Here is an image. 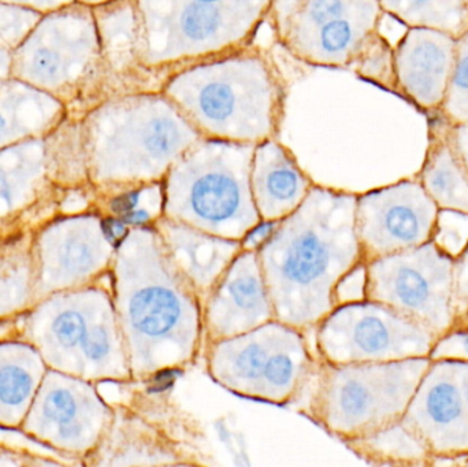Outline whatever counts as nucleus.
Listing matches in <instances>:
<instances>
[{
    "instance_id": "nucleus-22",
    "label": "nucleus",
    "mask_w": 468,
    "mask_h": 467,
    "mask_svg": "<svg viewBox=\"0 0 468 467\" xmlns=\"http://www.w3.org/2000/svg\"><path fill=\"white\" fill-rule=\"evenodd\" d=\"M453 307L455 325L468 326V240L455 255L453 271Z\"/></svg>"
},
{
    "instance_id": "nucleus-24",
    "label": "nucleus",
    "mask_w": 468,
    "mask_h": 467,
    "mask_svg": "<svg viewBox=\"0 0 468 467\" xmlns=\"http://www.w3.org/2000/svg\"><path fill=\"white\" fill-rule=\"evenodd\" d=\"M32 378L25 370L16 366L0 370V399L7 405H19L29 395Z\"/></svg>"
},
{
    "instance_id": "nucleus-30",
    "label": "nucleus",
    "mask_w": 468,
    "mask_h": 467,
    "mask_svg": "<svg viewBox=\"0 0 468 467\" xmlns=\"http://www.w3.org/2000/svg\"><path fill=\"white\" fill-rule=\"evenodd\" d=\"M3 128H5V120H3L2 115H0V133H2Z\"/></svg>"
},
{
    "instance_id": "nucleus-25",
    "label": "nucleus",
    "mask_w": 468,
    "mask_h": 467,
    "mask_svg": "<svg viewBox=\"0 0 468 467\" xmlns=\"http://www.w3.org/2000/svg\"><path fill=\"white\" fill-rule=\"evenodd\" d=\"M79 406H77L76 399L73 395L65 389L52 392L44 405V413L52 421L60 422L65 425L73 421L76 417Z\"/></svg>"
},
{
    "instance_id": "nucleus-17",
    "label": "nucleus",
    "mask_w": 468,
    "mask_h": 467,
    "mask_svg": "<svg viewBox=\"0 0 468 467\" xmlns=\"http://www.w3.org/2000/svg\"><path fill=\"white\" fill-rule=\"evenodd\" d=\"M165 192L161 181L131 188L112 202V210L128 227L154 225L164 217Z\"/></svg>"
},
{
    "instance_id": "nucleus-23",
    "label": "nucleus",
    "mask_w": 468,
    "mask_h": 467,
    "mask_svg": "<svg viewBox=\"0 0 468 467\" xmlns=\"http://www.w3.org/2000/svg\"><path fill=\"white\" fill-rule=\"evenodd\" d=\"M429 358L468 362V326H453L437 337Z\"/></svg>"
},
{
    "instance_id": "nucleus-14",
    "label": "nucleus",
    "mask_w": 468,
    "mask_h": 467,
    "mask_svg": "<svg viewBox=\"0 0 468 467\" xmlns=\"http://www.w3.org/2000/svg\"><path fill=\"white\" fill-rule=\"evenodd\" d=\"M445 126L439 112L429 114V145L417 178L440 210L468 216V172Z\"/></svg>"
},
{
    "instance_id": "nucleus-21",
    "label": "nucleus",
    "mask_w": 468,
    "mask_h": 467,
    "mask_svg": "<svg viewBox=\"0 0 468 467\" xmlns=\"http://www.w3.org/2000/svg\"><path fill=\"white\" fill-rule=\"evenodd\" d=\"M109 314H112V313L103 312L95 321H90L81 313L76 312V310H69V312L62 313L55 320L52 329H54L55 336L63 347L73 348L76 345L81 347L82 340L87 336L88 331L98 321Z\"/></svg>"
},
{
    "instance_id": "nucleus-3",
    "label": "nucleus",
    "mask_w": 468,
    "mask_h": 467,
    "mask_svg": "<svg viewBox=\"0 0 468 467\" xmlns=\"http://www.w3.org/2000/svg\"><path fill=\"white\" fill-rule=\"evenodd\" d=\"M253 151L207 144L184 153L165 180L164 217L202 232L242 241L261 219L250 189Z\"/></svg>"
},
{
    "instance_id": "nucleus-5",
    "label": "nucleus",
    "mask_w": 468,
    "mask_h": 467,
    "mask_svg": "<svg viewBox=\"0 0 468 467\" xmlns=\"http://www.w3.org/2000/svg\"><path fill=\"white\" fill-rule=\"evenodd\" d=\"M207 365L211 377L224 388L277 405L302 391L314 367L303 331L278 320L210 343Z\"/></svg>"
},
{
    "instance_id": "nucleus-18",
    "label": "nucleus",
    "mask_w": 468,
    "mask_h": 467,
    "mask_svg": "<svg viewBox=\"0 0 468 467\" xmlns=\"http://www.w3.org/2000/svg\"><path fill=\"white\" fill-rule=\"evenodd\" d=\"M354 60L363 77L398 92L395 48L377 30L366 38Z\"/></svg>"
},
{
    "instance_id": "nucleus-29",
    "label": "nucleus",
    "mask_w": 468,
    "mask_h": 467,
    "mask_svg": "<svg viewBox=\"0 0 468 467\" xmlns=\"http://www.w3.org/2000/svg\"><path fill=\"white\" fill-rule=\"evenodd\" d=\"M217 2H219V0H195L194 3H202V5H216Z\"/></svg>"
},
{
    "instance_id": "nucleus-7",
    "label": "nucleus",
    "mask_w": 468,
    "mask_h": 467,
    "mask_svg": "<svg viewBox=\"0 0 468 467\" xmlns=\"http://www.w3.org/2000/svg\"><path fill=\"white\" fill-rule=\"evenodd\" d=\"M437 336L378 302H346L319 323L316 343L330 365L403 361L431 356Z\"/></svg>"
},
{
    "instance_id": "nucleus-16",
    "label": "nucleus",
    "mask_w": 468,
    "mask_h": 467,
    "mask_svg": "<svg viewBox=\"0 0 468 467\" xmlns=\"http://www.w3.org/2000/svg\"><path fill=\"white\" fill-rule=\"evenodd\" d=\"M384 13L409 27H429L451 35L468 30V0H378Z\"/></svg>"
},
{
    "instance_id": "nucleus-26",
    "label": "nucleus",
    "mask_w": 468,
    "mask_h": 467,
    "mask_svg": "<svg viewBox=\"0 0 468 467\" xmlns=\"http://www.w3.org/2000/svg\"><path fill=\"white\" fill-rule=\"evenodd\" d=\"M445 129H447L448 139H450L451 144L453 145L456 153L461 156L462 162H463L468 172V122L458 123V125H451V123L447 122Z\"/></svg>"
},
{
    "instance_id": "nucleus-9",
    "label": "nucleus",
    "mask_w": 468,
    "mask_h": 467,
    "mask_svg": "<svg viewBox=\"0 0 468 467\" xmlns=\"http://www.w3.org/2000/svg\"><path fill=\"white\" fill-rule=\"evenodd\" d=\"M401 421L439 460L468 458V362L431 359Z\"/></svg>"
},
{
    "instance_id": "nucleus-31",
    "label": "nucleus",
    "mask_w": 468,
    "mask_h": 467,
    "mask_svg": "<svg viewBox=\"0 0 468 467\" xmlns=\"http://www.w3.org/2000/svg\"><path fill=\"white\" fill-rule=\"evenodd\" d=\"M464 465L468 466V458H466V460H464Z\"/></svg>"
},
{
    "instance_id": "nucleus-12",
    "label": "nucleus",
    "mask_w": 468,
    "mask_h": 467,
    "mask_svg": "<svg viewBox=\"0 0 468 467\" xmlns=\"http://www.w3.org/2000/svg\"><path fill=\"white\" fill-rule=\"evenodd\" d=\"M154 228L176 268L202 304L244 249L242 241L218 238L166 217H161Z\"/></svg>"
},
{
    "instance_id": "nucleus-27",
    "label": "nucleus",
    "mask_w": 468,
    "mask_h": 467,
    "mask_svg": "<svg viewBox=\"0 0 468 467\" xmlns=\"http://www.w3.org/2000/svg\"><path fill=\"white\" fill-rule=\"evenodd\" d=\"M35 71L41 77H51L57 73L58 70V58L55 57L52 52L49 51H40L37 55H36L35 62Z\"/></svg>"
},
{
    "instance_id": "nucleus-15",
    "label": "nucleus",
    "mask_w": 468,
    "mask_h": 467,
    "mask_svg": "<svg viewBox=\"0 0 468 467\" xmlns=\"http://www.w3.org/2000/svg\"><path fill=\"white\" fill-rule=\"evenodd\" d=\"M360 458L379 465L429 466L436 463L425 443L403 421L365 438L346 441Z\"/></svg>"
},
{
    "instance_id": "nucleus-20",
    "label": "nucleus",
    "mask_w": 468,
    "mask_h": 467,
    "mask_svg": "<svg viewBox=\"0 0 468 467\" xmlns=\"http://www.w3.org/2000/svg\"><path fill=\"white\" fill-rule=\"evenodd\" d=\"M224 11L217 5L191 3L180 14V33L194 44L208 43L224 27Z\"/></svg>"
},
{
    "instance_id": "nucleus-10",
    "label": "nucleus",
    "mask_w": 468,
    "mask_h": 467,
    "mask_svg": "<svg viewBox=\"0 0 468 467\" xmlns=\"http://www.w3.org/2000/svg\"><path fill=\"white\" fill-rule=\"evenodd\" d=\"M275 320L256 249H242L203 304L210 343L230 339Z\"/></svg>"
},
{
    "instance_id": "nucleus-1",
    "label": "nucleus",
    "mask_w": 468,
    "mask_h": 467,
    "mask_svg": "<svg viewBox=\"0 0 468 467\" xmlns=\"http://www.w3.org/2000/svg\"><path fill=\"white\" fill-rule=\"evenodd\" d=\"M357 195L313 186L256 249L275 320L300 331L338 306V288L365 263Z\"/></svg>"
},
{
    "instance_id": "nucleus-8",
    "label": "nucleus",
    "mask_w": 468,
    "mask_h": 467,
    "mask_svg": "<svg viewBox=\"0 0 468 467\" xmlns=\"http://www.w3.org/2000/svg\"><path fill=\"white\" fill-rule=\"evenodd\" d=\"M440 214L417 177L357 195L356 232L365 262L431 243Z\"/></svg>"
},
{
    "instance_id": "nucleus-28",
    "label": "nucleus",
    "mask_w": 468,
    "mask_h": 467,
    "mask_svg": "<svg viewBox=\"0 0 468 467\" xmlns=\"http://www.w3.org/2000/svg\"><path fill=\"white\" fill-rule=\"evenodd\" d=\"M0 196L7 197L8 196V188L5 186V181L0 180Z\"/></svg>"
},
{
    "instance_id": "nucleus-6",
    "label": "nucleus",
    "mask_w": 468,
    "mask_h": 467,
    "mask_svg": "<svg viewBox=\"0 0 468 467\" xmlns=\"http://www.w3.org/2000/svg\"><path fill=\"white\" fill-rule=\"evenodd\" d=\"M455 257L436 240L363 263V298L378 302L433 332L455 325Z\"/></svg>"
},
{
    "instance_id": "nucleus-2",
    "label": "nucleus",
    "mask_w": 468,
    "mask_h": 467,
    "mask_svg": "<svg viewBox=\"0 0 468 467\" xmlns=\"http://www.w3.org/2000/svg\"><path fill=\"white\" fill-rule=\"evenodd\" d=\"M117 295L132 377L147 380L194 361L203 304L154 225L129 227L117 246Z\"/></svg>"
},
{
    "instance_id": "nucleus-11",
    "label": "nucleus",
    "mask_w": 468,
    "mask_h": 467,
    "mask_svg": "<svg viewBox=\"0 0 468 467\" xmlns=\"http://www.w3.org/2000/svg\"><path fill=\"white\" fill-rule=\"evenodd\" d=\"M458 37L442 30L409 27L395 46L398 92L426 114L444 103L456 59Z\"/></svg>"
},
{
    "instance_id": "nucleus-13",
    "label": "nucleus",
    "mask_w": 468,
    "mask_h": 467,
    "mask_svg": "<svg viewBox=\"0 0 468 467\" xmlns=\"http://www.w3.org/2000/svg\"><path fill=\"white\" fill-rule=\"evenodd\" d=\"M311 186L293 159L277 144L261 145L253 154L250 189L263 222H280L293 213Z\"/></svg>"
},
{
    "instance_id": "nucleus-4",
    "label": "nucleus",
    "mask_w": 468,
    "mask_h": 467,
    "mask_svg": "<svg viewBox=\"0 0 468 467\" xmlns=\"http://www.w3.org/2000/svg\"><path fill=\"white\" fill-rule=\"evenodd\" d=\"M431 359L330 365L316 376L311 414L344 441L365 438L403 419Z\"/></svg>"
},
{
    "instance_id": "nucleus-19",
    "label": "nucleus",
    "mask_w": 468,
    "mask_h": 467,
    "mask_svg": "<svg viewBox=\"0 0 468 467\" xmlns=\"http://www.w3.org/2000/svg\"><path fill=\"white\" fill-rule=\"evenodd\" d=\"M439 114L451 125L468 122V30L458 37L455 66Z\"/></svg>"
}]
</instances>
